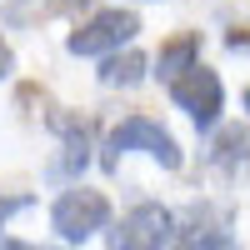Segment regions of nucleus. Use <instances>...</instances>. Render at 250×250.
Wrapping results in <instances>:
<instances>
[{"label":"nucleus","instance_id":"2","mask_svg":"<svg viewBox=\"0 0 250 250\" xmlns=\"http://www.w3.org/2000/svg\"><path fill=\"white\" fill-rule=\"evenodd\" d=\"M105 220H110V200L100 190H65L55 200V210H50V225H55V235L65 245L90 240L95 230H105Z\"/></svg>","mask_w":250,"mask_h":250},{"label":"nucleus","instance_id":"4","mask_svg":"<svg viewBox=\"0 0 250 250\" xmlns=\"http://www.w3.org/2000/svg\"><path fill=\"white\" fill-rule=\"evenodd\" d=\"M135 30H140V15L135 10H100L80 30H70L65 50L70 55H110V50L125 45V40H135Z\"/></svg>","mask_w":250,"mask_h":250},{"label":"nucleus","instance_id":"13","mask_svg":"<svg viewBox=\"0 0 250 250\" xmlns=\"http://www.w3.org/2000/svg\"><path fill=\"white\" fill-rule=\"evenodd\" d=\"M245 110H250V90H245Z\"/></svg>","mask_w":250,"mask_h":250},{"label":"nucleus","instance_id":"1","mask_svg":"<svg viewBox=\"0 0 250 250\" xmlns=\"http://www.w3.org/2000/svg\"><path fill=\"white\" fill-rule=\"evenodd\" d=\"M125 150H145V155H155L165 170H180V145H175V135L165 130V125H155L150 115H125L115 130L105 135V170H115Z\"/></svg>","mask_w":250,"mask_h":250},{"label":"nucleus","instance_id":"11","mask_svg":"<svg viewBox=\"0 0 250 250\" xmlns=\"http://www.w3.org/2000/svg\"><path fill=\"white\" fill-rule=\"evenodd\" d=\"M25 205H30V195H0V230H5V220L15 210H25Z\"/></svg>","mask_w":250,"mask_h":250},{"label":"nucleus","instance_id":"7","mask_svg":"<svg viewBox=\"0 0 250 250\" xmlns=\"http://www.w3.org/2000/svg\"><path fill=\"white\" fill-rule=\"evenodd\" d=\"M175 245H210V250H225L230 245V235H225V220H215L210 210H190V220H185V230L180 235H170Z\"/></svg>","mask_w":250,"mask_h":250},{"label":"nucleus","instance_id":"5","mask_svg":"<svg viewBox=\"0 0 250 250\" xmlns=\"http://www.w3.org/2000/svg\"><path fill=\"white\" fill-rule=\"evenodd\" d=\"M170 235H175V215L165 205H135L110 230V245L115 250H160V245H170Z\"/></svg>","mask_w":250,"mask_h":250},{"label":"nucleus","instance_id":"6","mask_svg":"<svg viewBox=\"0 0 250 250\" xmlns=\"http://www.w3.org/2000/svg\"><path fill=\"white\" fill-rule=\"evenodd\" d=\"M210 165H215V170H225V175H235V170H245V165H250V130H245V125H230V130L215 135Z\"/></svg>","mask_w":250,"mask_h":250},{"label":"nucleus","instance_id":"3","mask_svg":"<svg viewBox=\"0 0 250 250\" xmlns=\"http://www.w3.org/2000/svg\"><path fill=\"white\" fill-rule=\"evenodd\" d=\"M170 100L190 115L200 130H210L220 105H225V90H220V75L215 70H205V65H185L170 75Z\"/></svg>","mask_w":250,"mask_h":250},{"label":"nucleus","instance_id":"10","mask_svg":"<svg viewBox=\"0 0 250 250\" xmlns=\"http://www.w3.org/2000/svg\"><path fill=\"white\" fill-rule=\"evenodd\" d=\"M100 80H105V85H140L145 80V55L140 50H125V55H110L105 65H100Z\"/></svg>","mask_w":250,"mask_h":250},{"label":"nucleus","instance_id":"8","mask_svg":"<svg viewBox=\"0 0 250 250\" xmlns=\"http://www.w3.org/2000/svg\"><path fill=\"white\" fill-rule=\"evenodd\" d=\"M195 60H200V35H195V30H185V35H175V40H165V45H160V75L170 80L175 70L195 65Z\"/></svg>","mask_w":250,"mask_h":250},{"label":"nucleus","instance_id":"12","mask_svg":"<svg viewBox=\"0 0 250 250\" xmlns=\"http://www.w3.org/2000/svg\"><path fill=\"white\" fill-rule=\"evenodd\" d=\"M15 70V55H10V45H5V40H0V80H5Z\"/></svg>","mask_w":250,"mask_h":250},{"label":"nucleus","instance_id":"9","mask_svg":"<svg viewBox=\"0 0 250 250\" xmlns=\"http://www.w3.org/2000/svg\"><path fill=\"white\" fill-rule=\"evenodd\" d=\"M45 125L70 145V150H90V135H95V125L85 120V115H75V110H50L45 115Z\"/></svg>","mask_w":250,"mask_h":250}]
</instances>
